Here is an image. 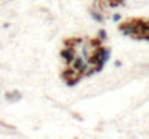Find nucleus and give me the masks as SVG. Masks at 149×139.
<instances>
[{
    "instance_id": "f257e3e1",
    "label": "nucleus",
    "mask_w": 149,
    "mask_h": 139,
    "mask_svg": "<svg viewBox=\"0 0 149 139\" xmlns=\"http://www.w3.org/2000/svg\"><path fill=\"white\" fill-rule=\"evenodd\" d=\"M61 57H62L64 59H65L67 62H71L74 58H75L74 49H73V48H69V47H67L65 49H62V51H61Z\"/></svg>"
},
{
    "instance_id": "f03ea898",
    "label": "nucleus",
    "mask_w": 149,
    "mask_h": 139,
    "mask_svg": "<svg viewBox=\"0 0 149 139\" xmlns=\"http://www.w3.org/2000/svg\"><path fill=\"white\" fill-rule=\"evenodd\" d=\"M91 16H93V18H94L96 20H97V22H101V20H103V18H101L100 15H97L96 12H91Z\"/></svg>"
},
{
    "instance_id": "7ed1b4c3",
    "label": "nucleus",
    "mask_w": 149,
    "mask_h": 139,
    "mask_svg": "<svg viewBox=\"0 0 149 139\" xmlns=\"http://www.w3.org/2000/svg\"><path fill=\"white\" fill-rule=\"evenodd\" d=\"M98 38H100V39H106V38H107L106 30H100V32H98Z\"/></svg>"
},
{
    "instance_id": "20e7f679",
    "label": "nucleus",
    "mask_w": 149,
    "mask_h": 139,
    "mask_svg": "<svg viewBox=\"0 0 149 139\" xmlns=\"http://www.w3.org/2000/svg\"><path fill=\"white\" fill-rule=\"evenodd\" d=\"M114 65H116V67H120V65H122V62H120V61H116V62H114Z\"/></svg>"
}]
</instances>
